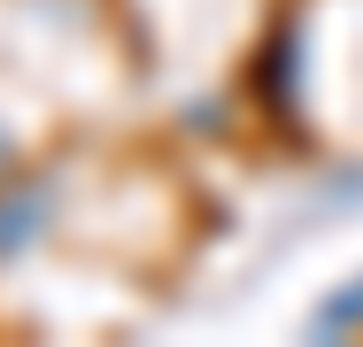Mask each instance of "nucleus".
I'll return each instance as SVG.
<instances>
[{"label":"nucleus","mask_w":363,"mask_h":347,"mask_svg":"<svg viewBox=\"0 0 363 347\" xmlns=\"http://www.w3.org/2000/svg\"><path fill=\"white\" fill-rule=\"evenodd\" d=\"M39 224H47V193H23V201H0V255L31 247V239H39Z\"/></svg>","instance_id":"nucleus-1"},{"label":"nucleus","mask_w":363,"mask_h":347,"mask_svg":"<svg viewBox=\"0 0 363 347\" xmlns=\"http://www.w3.org/2000/svg\"><path fill=\"white\" fill-rule=\"evenodd\" d=\"M363 317V285H348V293H333L325 309H317V332H340V324H356Z\"/></svg>","instance_id":"nucleus-2"},{"label":"nucleus","mask_w":363,"mask_h":347,"mask_svg":"<svg viewBox=\"0 0 363 347\" xmlns=\"http://www.w3.org/2000/svg\"><path fill=\"white\" fill-rule=\"evenodd\" d=\"M0 154H8V139H0Z\"/></svg>","instance_id":"nucleus-3"}]
</instances>
